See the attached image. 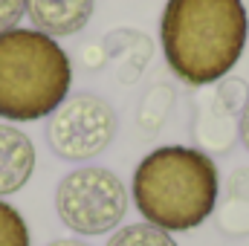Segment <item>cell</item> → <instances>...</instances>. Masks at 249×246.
I'll list each match as a JSON object with an SVG mask.
<instances>
[{
  "mask_svg": "<svg viewBox=\"0 0 249 246\" xmlns=\"http://www.w3.org/2000/svg\"><path fill=\"white\" fill-rule=\"evenodd\" d=\"M249 102V93H247V84L244 81H235V78H220L217 81V93H214V105L217 107H223L226 113H238L241 116V110H244V105Z\"/></svg>",
  "mask_w": 249,
  "mask_h": 246,
  "instance_id": "4fadbf2b",
  "label": "cell"
},
{
  "mask_svg": "<svg viewBox=\"0 0 249 246\" xmlns=\"http://www.w3.org/2000/svg\"><path fill=\"white\" fill-rule=\"evenodd\" d=\"M105 246H177L171 238V232L151 226V223H130L113 232V238H107Z\"/></svg>",
  "mask_w": 249,
  "mask_h": 246,
  "instance_id": "30bf717a",
  "label": "cell"
},
{
  "mask_svg": "<svg viewBox=\"0 0 249 246\" xmlns=\"http://www.w3.org/2000/svg\"><path fill=\"white\" fill-rule=\"evenodd\" d=\"M55 211L75 235H107L127 211V188L110 168H72L55 188Z\"/></svg>",
  "mask_w": 249,
  "mask_h": 246,
  "instance_id": "277c9868",
  "label": "cell"
},
{
  "mask_svg": "<svg viewBox=\"0 0 249 246\" xmlns=\"http://www.w3.org/2000/svg\"><path fill=\"white\" fill-rule=\"evenodd\" d=\"M0 246H32L23 214L6 200H0Z\"/></svg>",
  "mask_w": 249,
  "mask_h": 246,
  "instance_id": "8fae6325",
  "label": "cell"
},
{
  "mask_svg": "<svg viewBox=\"0 0 249 246\" xmlns=\"http://www.w3.org/2000/svg\"><path fill=\"white\" fill-rule=\"evenodd\" d=\"M238 133H241L244 148L249 151V102L244 105V110H241V119H238Z\"/></svg>",
  "mask_w": 249,
  "mask_h": 246,
  "instance_id": "9a60e30c",
  "label": "cell"
},
{
  "mask_svg": "<svg viewBox=\"0 0 249 246\" xmlns=\"http://www.w3.org/2000/svg\"><path fill=\"white\" fill-rule=\"evenodd\" d=\"M105 55L116 64L119 81L130 84L142 75L145 64L151 58V41L142 32L133 29H116L105 38Z\"/></svg>",
  "mask_w": 249,
  "mask_h": 246,
  "instance_id": "ba28073f",
  "label": "cell"
},
{
  "mask_svg": "<svg viewBox=\"0 0 249 246\" xmlns=\"http://www.w3.org/2000/svg\"><path fill=\"white\" fill-rule=\"evenodd\" d=\"M217 211V226L226 235L244 238L249 235V168H238L229 174L223 203L214 206Z\"/></svg>",
  "mask_w": 249,
  "mask_h": 246,
  "instance_id": "9c48e42d",
  "label": "cell"
},
{
  "mask_svg": "<svg viewBox=\"0 0 249 246\" xmlns=\"http://www.w3.org/2000/svg\"><path fill=\"white\" fill-rule=\"evenodd\" d=\"M171 105H174V90H171V87H165V84L154 87V90L145 96L142 107H139V113H148V110H154V116L148 119L145 130H157V127H162L165 116H168V110H171Z\"/></svg>",
  "mask_w": 249,
  "mask_h": 246,
  "instance_id": "7c38bea8",
  "label": "cell"
},
{
  "mask_svg": "<svg viewBox=\"0 0 249 246\" xmlns=\"http://www.w3.org/2000/svg\"><path fill=\"white\" fill-rule=\"evenodd\" d=\"M96 0H26V15L32 26L50 38L78 35L93 18Z\"/></svg>",
  "mask_w": 249,
  "mask_h": 246,
  "instance_id": "8992f818",
  "label": "cell"
},
{
  "mask_svg": "<svg viewBox=\"0 0 249 246\" xmlns=\"http://www.w3.org/2000/svg\"><path fill=\"white\" fill-rule=\"evenodd\" d=\"M26 15V0H0V35L15 29Z\"/></svg>",
  "mask_w": 249,
  "mask_h": 246,
  "instance_id": "5bb4252c",
  "label": "cell"
},
{
  "mask_svg": "<svg viewBox=\"0 0 249 246\" xmlns=\"http://www.w3.org/2000/svg\"><path fill=\"white\" fill-rule=\"evenodd\" d=\"M32 171H35L32 139L15 124H0V200L18 194L32 180Z\"/></svg>",
  "mask_w": 249,
  "mask_h": 246,
  "instance_id": "52a82bcc",
  "label": "cell"
},
{
  "mask_svg": "<svg viewBox=\"0 0 249 246\" xmlns=\"http://www.w3.org/2000/svg\"><path fill=\"white\" fill-rule=\"evenodd\" d=\"M220 177L214 159L188 145H160L136 168L130 197L145 223L165 232H191L214 214Z\"/></svg>",
  "mask_w": 249,
  "mask_h": 246,
  "instance_id": "7a4b0ae2",
  "label": "cell"
},
{
  "mask_svg": "<svg viewBox=\"0 0 249 246\" xmlns=\"http://www.w3.org/2000/svg\"><path fill=\"white\" fill-rule=\"evenodd\" d=\"M116 110L96 93H75L67 96L50 113L47 142L55 157L67 162H87L107 151L116 136Z\"/></svg>",
  "mask_w": 249,
  "mask_h": 246,
  "instance_id": "5b68a950",
  "label": "cell"
},
{
  "mask_svg": "<svg viewBox=\"0 0 249 246\" xmlns=\"http://www.w3.org/2000/svg\"><path fill=\"white\" fill-rule=\"evenodd\" d=\"M72 87V61L61 44L38 29L0 35V119L38 122L50 116Z\"/></svg>",
  "mask_w": 249,
  "mask_h": 246,
  "instance_id": "3957f363",
  "label": "cell"
},
{
  "mask_svg": "<svg viewBox=\"0 0 249 246\" xmlns=\"http://www.w3.org/2000/svg\"><path fill=\"white\" fill-rule=\"evenodd\" d=\"M47 246H90V244L75 241V238H61V241H53V244H47Z\"/></svg>",
  "mask_w": 249,
  "mask_h": 246,
  "instance_id": "2e32d148",
  "label": "cell"
},
{
  "mask_svg": "<svg viewBox=\"0 0 249 246\" xmlns=\"http://www.w3.org/2000/svg\"><path fill=\"white\" fill-rule=\"evenodd\" d=\"M249 41L244 0H168L160 44L171 72L191 87L226 78Z\"/></svg>",
  "mask_w": 249,
  "mask_h": 246,
  "instance_id": "6da1fadb",
  "label": "cell"
}]
</instances>
